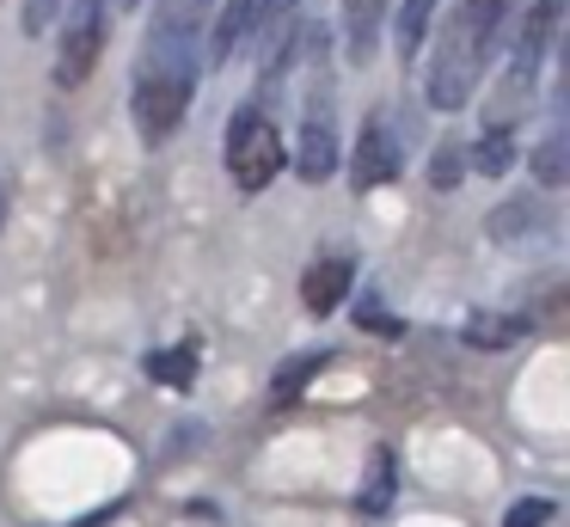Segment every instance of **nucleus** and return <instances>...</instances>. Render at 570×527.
<instances>
[{"label":"nucleus","mask_w":570,"mask_h":527,"mask_svg":"<svg viewBox=\"0 0 570 527\" xmlns=\"http://www.w3.org/2000/svg\"><path fill=\"white\" fill-rule=\"evenodd\" d=\"M62 7H68V0H26V19H19V25H26V37H43L56 19H62Z\"/></svg>","instance_id":"obj_21"},{"label":"nucleus","mask_w":570,"mask_h":527,"mask_svg":"<svg viewBox=\"0 0 570 527\" xmlns=\"http://www.w3.org/2000/svg\"><path fill=\"white\" fill-rule=\"evenodd\" d=\"M356 325H362V331H399V319L386 313L381 294H362V301H356Z\"/></svg>","instance_id":"obj_22"},{"label":"nucleus","mask_w":570,"mask_h":527,"mask_svg":"<svg viewBox=\"0 0 570 527\" xmlns=\"http://www.w3.org/2000/svg\"><path fill=\"white\" fill-rule=\"evenodd\" d=\"M148 374L160 380V387H178V392H185L190 380H197V343H178V350H154V355H148Z\"/></svg>","instance_id":"obj_17"},{"label":"nucleus","mask_w":570,"mask_h":527,"mask_svg":"<svg viewBox=\"0 0 570 527\" xmlns=\"http://www.w3.org/2000/svg\"><path fill=\"white\" fill-rule=\"evenodd\" d=\"M528 331H533L528 313H472L460 338H466L472 350H509V343H521Z\"/></svg>","instance_id":"obj_11"},{"label":"nucleus","mask_w":570,"mask_h":527,"mask_svg":"<svg viewBox=\"0 0 570 527\" xmlns=\"http://www.w3.org/2000/svg\"><path fill=\"white\" fill-rule=\"evenodd\" d=\"M190 92H197V86H185V80L136 74V92H129V117H136L141 141H148V147L173 141V135H178V123H185V110H190Z\"/></svg>","instance_id":"obj_4"},{"label":"nucleus","mask_w":570,"mask_h":527,"mask_svg":"<svg viewBox=\"0 0 570 527\" xmlns=\"http://www.w3.org/2000/svg\"><path fill=\"white\" fill-rule=\"evenodd\" d=\"M399 166H405V154H399V135L386 129L381 117H368V129H362V141H356V159H350V178H356V191L393 184Z\"/></svg>","instance_id":"obj_8"},{"label":"nucleus","mask_w":570,"mask_h":527,"mask_svg":"<svg viewBox=\"0 0 570 527\" xmlns=\"http://www.w3.org/2000/svg\"><path fill=\"white\" fill-rule=\"evenodd\" d=\"M350 282H356V257L350 252H332V257H313L307 264V276H301V306L307 313H337L344 306V294H350Z\"/></svg>","instance_id":"obj_9"},{"label":"nucleus","mask_w":570,"mask_h":527,"mask_svg":"<svg viewBox=\"0 0 570 527\" xmlns=\"http://www.w3.org/2000/svg\"><path fill=\"white\" fill-rule=\"evenodd\" d=\"M430 19H435V0H405V7H399V56L405 61H417Z\"/></svg>","instance_id":"obj_18"},{"label":"nucleus","mask_w":570,"mask_h":527,"mask_svg":"<svg viewBox=\"0 0 570 527\" xmlns=\"http://www.w3.org/2000/svg\"><path fill=\"white\" fill-rule=\"evenodd\" d=\"M466 166L484 172V178H503V172L515 166V135H509V129H484L479 141L466 147Z\"/></svg>","instance_id":"obj_16"},{"label":"nucleus","mask_w":570,"mask_h":527,"mask_svg":"<svg viewBox=\"0 0 570 527\" xmlns=\"http://www.w3.org/2000/svg\"><path fill=\"white\" fill-rule=\"evenodd\" d=\"M552 221H546V208L533 203V196H515V203H503L491 215V240H503V245H521L528 233H546Z\"/></svg>","instance_id":"obj_13"},{"label":"nucleus","mask_w":570,"mask_h":527,"mask_svg":"<svg viewBox=\"0 0 570 527\" xmlns=\"http://www.w3.org/2000/svg\"><path fill=\"white\" fill-rule=\"evenodd\" d=\"M325 362H332V350H301V355H288V362L276 368V380H271V399H276V404L301 399V392H307V380L320 374Z\"/></svg>","instance_id":"obj_15"},{"label":"nucleus","mask_w":570,"mask_h":527,"mask_svg":"<svg viewBox=\"0 0 570 527\" xmlns=\"http://www.w3.org/2000/svg\"><path fill=\"white\" fill-rule=\"evenodd\" d=\"M533 172H540V184H564V178H570V147H564V135H546L540 154H533Z\"/></svg>","instance_id":"obj_20"},{"label":"nucleus","mask_w":570,"mask_h":527,"mask_svg":"<svg viewBox=\"0 0 570 527\" xmlns=\"http://www.w3.org/2000/svg\"><path fill=\"white\" fill-rule=\"evenodd\" d=\"M521 12V0H460L454 19L442 25V43L430 56V105L460 110L472 98V86L491 68L497 37L509 31V19Z\"/></svg>","instance_id":"obj_1"},{"label":"nucleus","mask_w":570,"mask_h":527,"mask_svg":"<svg viewBox=\"0 0 570 527\" xmlns=\"http://www.w3.org/2000/svg\"><path fill=\"white\" fill-rule=\"evenodd\" d=\"M295 172L307 184H325L337 172V129H332V98L313 92L307 123H301V147H295Z\"/></svg>","instance_id":"obj_7"},{"label":"nucleus","mask_w":570,"mask_h":527,"mask_svg":"<svg viewBox=\"0 0 570 527\" xmlns=\"http://www.w3.org/2000/svg\"><path fill=\"white\" fill-rule=\"evenodd\" d=\"M546 521H552V502L546 497H521L515 509L503 515V527H546Z\"/></svg>","instance_id":"obj_23"},{"label":"nucleus","mask_w":570,"mask_h":527,"mask_svg":"<svg viewBox=\"0 0 570 527\" xmlns=\"http://www.w3.org/2000/svg\"><path fill=\"white\" fill-rule=\"evenodd\" d=\"M460 178H466V147L442 141V147H435V159H430V184H435V191H454Z\"/></svg>","instance_id":"obj_19"},{"label":"nucleus","mask_w":570,"mask_h":527,"mask_svg":"<svg viewBox=\"0 0 570 527\" xmlns=\"http://www.w3.org/2000/svg\"><path fill=\"white\" fill-rule=\"evenodd\" d=\"M222 159H227V178H234L246 196H258V191H271V184H276V172L288 166V154H283L276 123L264 117V105H239L234 117H227Z\"/></svg>","instance_id":"obj_3"},{"label":"nucleus","mask_w":570,"mask_h":527,"mask_svg":"<svg viewBox=\"0 0 570 527\" xmlns=\"http://www.w3.org/2000/svg\"><path fill=\"white\" fill-rule=\"evenodd\" d=\"M0 221H7V178H0Z\"/></svg>","instance_id":"obj_24"},{"label":"nucleus","mask_w":570,"mask_h":527,"mask_svg":"<svg viewBox=\"0 0 570 527\" xmlns=\"http://www.w3.org/2000/svg\"><path fill=\"white\" fill-rule=\"evenodd\" d=\"M99 49H105V0H75L62 49H56V86L87 80V74L99 68Z\"/></svg>","instance_id":"obj_6"},{"label":"nucleus","mask_w":570,"mask_h":527,"mask_svg":"<svg viewBox=\"0 0 570 527\" xmlns=\"http://www.w3.org/2000/svg\"><path fill=\"white\" fill-rule=\"evenodd\" d=\"M209 7H215V0H154L148 49H141V74H160V80H185V86H197V74H203V31H209Z\"/></svg>","instance_id":"obj_2"},{"label":"nucleus","mask_w":570,"mask_h":527,"mask_svg":"<svg viewBox=\"0 0 570 527\" xmlns=\"http://www.w3.org/2000/svg\"><path fill=\"white\" fill-rule=\"evenodd\" d=\"M252 25H258V0H222V7H209V31H203V37H209V49H203V56L227 61L252 37Z\"/></svg>","instance_id":"obj_10"},{"label":"nucleus","mask_w":570,"mask_h":527,"mask_svg":"<svg viewBox=\"0 0 570 527\" xmlns=\"http://www.w3.org/2000/svg\"><path fill=\"white\" fill-rule=\"evenodd\" d=\"M393 490H399V460H393V448H374L368 453V478H362V509L368 515H386V502H393Z\"/></svg>","instance_id":"obj_14"},{"label":"nucleus","mask_w":570,"mask_h":527,"mask_svg":"<svg viewBox=\"0 0 570 527\" xmlns=\"http://www.w3.org/2000/svg\"><path fill=\"white\" fill-rule=\"evenodd\" d=\"M381 19H386V0H344V31H350V61H356V68L374 61Z\"/></svg>","instance_id":"obj_12"},{"label":"nucleus","mask_w":570,"mask_h":527,"mask_svg":"<svg viewBox=\"0 0 570 527\" xmlns=\"http://www.w3.org/2000/svg\"><path fill=\"white\" fill-rule=\"evenodd\" d=\"M117 7H141V0H117Z\"/></svg>","instance_id":"obj_25"},{"label":"nucleus","mask_w":570,"mask_h":527,"mask_svg":"<svg viewBox=\"0 0 570 527\" xmlns=\"http://www.w3.org/2000/svg\"><path fill=\"white\" fill-rule=\"evenodd\" d=\"M515 19H521V31H515V49H509L503 98H515V92L533 86V74H540L546 49H552V37H558V19H564V0H533V7L515 12Z\"/></svg>","instance_id":"obj_5"}]
</instances>
